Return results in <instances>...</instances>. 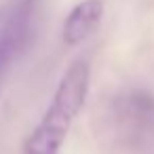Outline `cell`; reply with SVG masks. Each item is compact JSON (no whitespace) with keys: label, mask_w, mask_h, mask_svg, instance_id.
I'll use <instances>...</instances> for the list:
<instances>
[{"label":"cell","mask_w":154,"mask_h":154,"mask_svg":"<svg viewBox=\"0 0 154 154\" xmlns=\"http://www.w3.org/2000/svg\"><path fill=\"white\" fill-rule=\"evenodd\" d=\"M103 11H106L103 0H80L63 19V28H61L63 42L68 47L82 45L99 28L103 19Z\"/></svg>","instance_id":"cell-3"},{"label":"cell","mask_w":154,"mask_h":154,"mask_svg":"<svg viewBox=\"0 0 154 154\" xmlns=\"http://www.w3.org/2000/svg\"><path fill=\"white\" fill-rule=\"evenodd\" d=\"M36 5L38 0H17V5H13V9L0 26V89L13 63L19 59V55L30 42Z\"/></svg>","instance_id":"cell-2"},{"label":"cell","mask_w":154,"mask_h":154,"mask_svg":"<svg viewBox=\"0 0 154 154\" xmlns=\"http://www.w3.org/2000/svg\"><path fill=\"white\" fill-rule=\"evenodd\" d=\"M91 68L85 59H76L63 72L49 108L40 122L32 129L23 143V154H59L61 146L74 125L76 116L85 108L89 93Z\"/></svg>","instance_id":"cell-1"}]
</instances>
